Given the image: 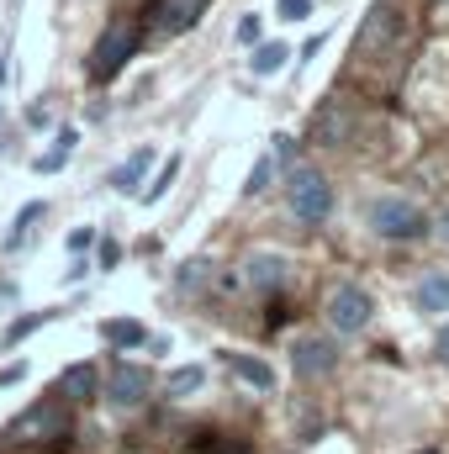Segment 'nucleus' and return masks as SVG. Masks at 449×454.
<instances>
[{
    "label": "nucleus",
    "instance_id": "30",
    "mask_svg": "<svg viewBox=\"0 0 449 454\" xmlns=\"http://www.w3.org/2000/svg\"><path fill=\"white\" fill-rule=\"evenodd\" d=\"M21 375H27V359H21V364H5V370H0V386H16Z\"/></svg>",
    "mask_w": 449,
    "mask_h": 454
},
{
    "label": "nucleus",
    "instance_id": "14",
    "mask_svg": "<svg viewBox=\"0 0 449 454\" xmlns=\"http://www.w3.org/2000/svg\"><path fill=\"white\" fill-rule=\"evenodd\" d=\"M96 391H101L96 364H69V370L59 375V396H64V402H96Z\"/></svg>",
    "mask_w": 449,
    "mask_h": 454
},
{
    "label": "nucleus",
    "instance_id": "26",
    "mask_svg": "<svg viewBox=\"0 0 449 454\" xmlns=\"http://www.w3.org/2000/svg\"><path fill=\"white\" fill-rule=\"evenodd\" d=\"M116 264H122V243L116 238H101L96 243V270H116Z\"/></svg>",
    "mask_w": 449,
    "mask_h": 454
},
{
    "label": "nucleus",
    "instance_id": "1",
    "mask_svg": "<svg viewBox=\"0 0 449 454\" xmlns=\"http://www.w3.org/2000/svg\"><path fill=\"white\" fill-rule=\"evenodd\" d=\"M365 227L375 238H386V243H418V238L434 232V223L423 217V207L418 201H402V196H375L365 207Z\"/></svg>",
    "mask_w": 449,
    "mask_h": 454
},
{
    "label": "nucleus",
    "instance_id": "11",
    "mask_svg": "<svg viewBox=\"0 0 449 454\" xmlns=\"http://www.w3.org/2000/svg\"><path fill=\"white\" fill-rule=\"evenodd\" d=\"M413 307H418L423 317H445V312H449V270H429V275L418 280Z\"/></svg>",
    "mask_w": 449,
    "mask_h": 454
},
{
    "label": "nucleus",
    "instance_id": "16",
    "mask_svg": "<svg viewBox=\"0 0 449 454\" xmlns=\"http://www.w3.org/2000/svg\"><path fill=\"white\" fill-rule=\"evenodd\" d=\"M227 370L243 380V386H254V391H275V370L264 364V359H254V354H223Z\"/></svg>",
    "mask_w": 449,
    "mask_h": 454
},
{
    "label": "nucleus",
    "instance_id": "20",
    "mask_svg": "<svg viewBox=\"0 0 449 454\" xmlns=\"http://www.w3.org/2000/svg\"><path fill=\"white\" fill-rule=\"evenodd\" d=\"M201 386H207V370H201V364H180V370H175V375L164 380V391H169L175 402H191V396H196Z\"/></svg>",
    "mask_w": 449,
    "mask_h": 454
},
{
    "label": "nucleus",
    "instance_id": "25",
    "mask_svg": "<svg viewBox=\"0 0 449 454\" xmlns=\"http://www.w3.org/2000/svg\"><path fill=\"white\" fill-rule=\"evenodd\" d=\"M232 37H238V43H243V48H259V37H264V21H259V16H243V21H238V32H232Z\"/></svg>",
    "mask_w": 449,
    "mask_h": 454
},
{
    "label": "nucleus",
    "instance_id": "10",
    "mask_svg": "<svg viewBox=\"0 0 449 454\" xmlns=\"http://www.w3.org/2000/svg\"><path fill=\"white\" fill-rule=\"evenodd\" d=\"M243 280L254 286V291H280L286 280H291V259L286 254H270V248H259V254H248V264H243Z\"/></svg>",
    "mask_w": 449,
    "mask_h": 454
},
{
    "label": "nucleus",
    "instance_id": "7",
    "mask_svg": "<svg viewBox=\"0 0 449 454\" xmlns=\"http://www.w3.org/2000/svg\"><path fill=\"white\" fill-rule=\"evenodd\" d=\"M148 391H154V375H148V364H132V359H112V370H106V402L112 407H143L148 402Z\"/></svg>",
    "mask_w": 449,
    "mask_h": 454
},
{
    "label": "nucleus",
    "instance_id": "24",
    "mask_svg": "<svg viewBox=\"0 0 449 454\" xmlns=\"http://www.w3.org/2000/svg\"><path fill=\"white\" fill-rule=\"evenodd\" d=\"M270 175H275V153H264V159L248 169V185H243V196H264V191H270Z\"/></svg>",
    "mask_w": 449,
    "mask_h": 454
},
{
    "label": "nucleus",
    "instance_id": "17",
    "mask_svg": "<svg viewBox=\"0 0 449 454\" xmlns=\"http://www.w3.org/2000/svg\"><path fill=\"white\" fill-rule=\"evenodd\" d=\"M212 270H217V264H212L207 254H196V259H185V264L175 270V291H185V296H201V291L212 286Z\"/></svg>",
    "mask_w": 449,
    "mask_h": 454
},
{
    "label": "nucleus",
    "instance_id": "32",
    "mask_svg": "<svg viewBox=\"0 0 449 454\" xmlns=\"http://www.w3.org/2000/svg\"><path fill=\"white\" fill-rule=\"evenodd\" d=\"M439 359L449 364V323H445V333H439Z\"/></svg>",
    "mask_w": 449,
    "mask_h": 454
},
{
    "label": "nucleus",
    "instance_id": "31",
    "mask_svg": "<svg viewBox=\"0 0 449 454\" xmlns=\"http://www.w3.org/2000/svg\"><path fill=\"white\" fill-rule=\"evenodd\" d=\"M434 238H439V243L449 248V212H439V223H434Z\"/></svg>",
    "mask_w": 449,
    "mask_h": 454
},
{
    "label": "nucleus",
    "instance_id": "4",
    "mask_svg": "<svg viewBox=\"0 0 449 454\" xmlns=\"http://www.w3.org/2000/svg\"><path fill=\"white\" fill-rule=\"evenodd\" d=\"M138 53V27L132 21H112L106 32H101V43H96V53H91V80H116L122 69H127V59Z\"/></svg>",
    "mask_w": 449,
    "mask_h": 454
},
{
    "label": "nucleus",
    "instance_id": "2",
    "mask_svg": "<svg viewBox=\"0 0 449 454\" xmlns=\"http://www.w3.org/2000/svg\"><path fill=\"white\" fill-rule=\"evenodd\" d=\"M286 207H291V217L307 227L328 223L334 217V185H328V175L323 169H291V180H286Z\"/></svg>",
    "mask_w": 449,
    "mask_h": 454
},
{
    "label": "nucleus",
    "instance_id": "29",
    "mask_svg": "<svg viewBox=\"0 0 449 454\" xmlns=\"http://www.w3.org/2000/svg\"><path fill=\"white\" fill-rule=\"evenodd\" d=\"M91 243H96V232H91V227H75V232H69V248H75V254H85Z\"/></svg>",
    "mask_w": 449,
    "mask_h": 454
},
{
    "label": "nucleus",
    "instance_id": "9",
    "mask_svg": "<svg viewBox=\"0 0 449 454\" xmlns=\"http://www.w3.org/2000/svg\"><path fill=\"white\" fill-rule=\"evenodd\" d=\"M354 127H359L354 106L338 101V96H328V101L312 112V143H323V148H343V143L354 137Z\"/></svg>",
    "mask_w": 449,
    "mask_h": 454
},
{
    "label": "nucleus",
    "instance_id": "19",
    "mask_svg": "<svg viewBox=\"0 0 449 454\" xmlns=\"http://www.w3.org/2000/svg\"><path fill=\"white\" fill-rule=\"evenodd\" d=\"M101 339L112 348H138V343H148V328L132 323V317H112V323H101Z\"/></svg>",
    "mask_w": 449,
    "mask_h": 454
},
{
    "label": "nucleus",
    "instance_id": "27",
    "mask_svg": "<svg viewBox=\"0 0 449 454\" xmlns=\"http://www.w3.org/2000/svg\"><path fill=\"white\" fill-rule=\"evenodd\" d=\"M275 11H280V21H307L312 16V0H280Z\"/></svg>",
    "mask_w": 449,
    "mask_h": 454
},
{
    "label": "nucleus",
    "instance_id": "13",
    "mask_svg": "<svg viewBox=\"0 0 449 454\" xmlns=\"http://www.w3.org/2000/svg\"><path fill=\"white\" fill-rule=\"evenodd\" d=\"M201 5H207V0H159V5H154V27H159V32H185V27L201 21Z\"/></svg>",
    "mask_w": 449,
    "mask_h": 454
},
{
    "label": "nucleus",
    "instance_id": "3",
    "mask_svg": "<svg viewBox=\"0 0 449 454\" xmlns=\"http://www.w3.org/2000/svg\"><path fill=\"white\" fill-rule=\"evenodd\" d=\"M323 312H328V328H334V333L354 339V333H365V328H370L375 301H370V291H359L354 280H338L334 291H328V301H323Z\"/></svg>",
    "mask_w": 449,
    "mask_h": 454
},
{
    "label": "nucleus",
    "instance_id": "22",
    "mask_svg": "<svg viewBox=\"0 0 449 454\" xmlns=\"http://www.w3.org/2000/svg\"><path fill=\"white\" fill-rule=\"evenodd\" d=\"M175 175H180V159H164V164H159V175H154V185H143V191H138V201H164V196H169V185H175Z\"/></svg>",
    "mask_w": 449,
    "mask_h": 454
},
{
    "label": "nucleus",
    "instance_id": "28",
    "mask_svg": "<svg viewBox=\"0 0 449 454\" xmlns=\"http://www.w3.org/2000/svg\"><path fill=\"white\" fill-rule=\"evenodd\" d=\"M270 153H275V164H291V159H296V137H291V132H275V148H270Z\"/></svg>",
    "mask_w": 449,
    "mask_h": 454
},
{
    "label": "nucleus",
    "instance_id": "5",
    "mask_svg": "<svg viewBox=\"0 0 449 454\" xmlns=\"http://www.w3.org/2000/svg\"><path fill=\"white\" fill-rule=\"evenodd\" d=\"M64 402L59 396H48V402H37V407H27L11 428H5V439L11 444H53V439H64Z\"/></svg>",
    "mask_w": 449,
    "mask_h": 454
},
{
    "label": "nucleus",
    "instance_id": "8",
    "mask_svg": "<svg viewBox=\"0 0 449 454\" xmlns=\"http://www.w3.org/2000/svg\"><path fill=\"white\" fill-rule=\"evenodd\" d=\"M291 370L302 380H328L338 370V343L323 339V333H302V339L291 343Z\"/></svg>",
    "mask_w": 449,
    "mask_h": 454
},
{
    "label": "nucleus",
    "instance_id": "21",
    "mask_svg": "<svg viewBox=\"0 0 449 454\" xmlns=\"http://www.w3.org/2000/svg\"><path fill=\"white\" fill-rule=\"evenodd\" d=\"M43 217H48V207H43V201L21 207V212H16V223H11V232H5V248H21V243L32 238V223H43Z\"/></svg>",
    "mask_w": 449,
    "mask_h": 454
},
{
    "label": "nucleus",
    "instance_id": "33",
    "mask_svg": "<svg viewBox=\"0 0 449 454\" xmlns=\"http://www.w3.org/2000/svg\"><path fill=\"white\" fill-rule=\"evenodd\" d=\"M0 121H5V112H0Z\"/></svg>",
    "mask_w": 449,
    "mask_h": 454
},
{
    "label": "nucleus",
    "instance_id": "18",
    "mask_svg": "<svg viewBox=\"0 0 449 454\" xmlns=\"http://www.w3.org/2000/svg\"><path fill=\"white\" fill-rule=\"evenodd\" d=\"M286 59H291V48H286V43H259V48H254V59H248V74L270 80V74H280V69H286Z\"/></svg>",
    "mask_w": 449,
    "mask_h": 454
},
{
    "label": "nucleus",
    "instance_id": "15",
    "mask_svg": "<svg viewBox=\"0 0 449 454\" xmlns=\"http://www.w3.org/2000/svg\"><path fill=\"white\" fill-rule=\"evenodd\" d=\"M75 148H80V132H75V127H59L53 148H48V153H37V159H32V169H37V175H59V169L75 159Z\"/></svg>",
    "mask_w": 449,
    "mask_h": 454
},
{
    "label": "nucleus",
    "instance_id": "6",
    "mask_svg": "<svg viewBox=\"0 0 449 454\" xmlns=\"http://www.w3.org/2000/svg\"><path fill=\"white\" fill-rule=\"evenodd\" d=\"M397 37H402V11H397L391 0H375V5L365 11L359 32H354V59H359V53H381V48H391Z\"/></svg>",
    "mask_w": 449,
    "mask_h": 454
},
{
    "label": "nucleus",
    "instance_id": "12",
    "mask_svg": "<svg viewBox=\"0 0 449 454\" xmlns=\"http://www.w3.org/2000/svg\"><path fill=\"white\" fill-rule=\"evenodd\" d=\"M154 159H159V153H154V143H143L138 153H127V159L116 164V169H112V180H106V185H112V191H122V196H138V191H143L138 180L148 175V164H154Z\"/></svg>",
    "mask_w": 449,
    "mask_h": 454
},
{
    "label": "nucleus",
    "instance_id": "23",
    "mask_svg": "<svg viewBox=\"0 0 449 454\" xmlns=\"http://www.w3.org/2000/svg\"><path fill=\"white\" fill-rule=\"evenodd\" d=\"M48 317H53V312H32V317H16V323L5 328V339H0V343H5V348H16L21 339H32V333H37V328H43Z\"/></svg>",
    "mask_w": 449,
    "mask_h": 454
}]
</instances>
